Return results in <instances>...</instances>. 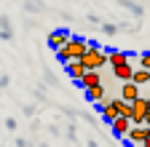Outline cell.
Here are the masks:
<instances>
[{
  "instance_id": "obj_1",
  "label": "cell",
  "mask_w": 150,
  "mask_h": 147,
  "mask_svg": "<svg viewBox=\"0 0 150 147\" xmlns=\"http://www.w3.org/2000/svg\"><path fill=\"white\" fill-rule=\"evenodd\" d=\"M86 51H88V43L83 38H72L62 51H56V56H59L64 64H70V62H81L86 56Z\"/></svg>"
},
{
  "instance_id": "obj_2",
  "label": "cell",
  "mask_w": 150,
  "mask_h": 147,
  "mask_svg": "<svg viewBox=\"0 0 150 147\" xmlns=\"http://www.w3.org/2000/svg\"><path fill=\"white\" fill-rule=\"evenodd\" d=\"M81 62L86 64V70H88V72H99V70L107 64V53H105L99 46L88 43V51H86V56H83Z\"/></svg>"
},
{
  "instance_id": "obj_3",
  "label": "cell",
  "mask_w": 150,
  "mask_h": 147,
  "mask_svg": "<svg viewBox=\"0 0 150 147\" xmlns=\"http://www.w3.org/2000/svg\"><path fill=\"white\" fill-rule=\"evenodd\" d=\"M131 110H134V115H131V123L134 126H145L147 120V99H137V102H131Z\"/></svg>"
},
{
  "instance_id": "obj_4",
  "label": "cell",
  "mask_w": 150,
  "mask_h": 147,
  "mask_svg": "<svg viewBox=\"0 0 150 147\" xmlns=\"http://www.w3.org/2000/svg\"><path fill=\"white\" fill-rule=\"evenodd\" d=\"M70 40H72V35H70L67 30H54V32L48 35V46H51L54 51H62Z\"/></svg>"
},
{
  "instance_id": "obj_5",
  "label": "cell",
  "mask_w": 150,
  "mask_h": 147,
  "mask_svg": "<svg viewBox=\"0 0 150 147\" xmlns=\"http://www.w3.org/2000/svg\"><path fill=\"white\" fill-rule=\"evenodd\" d=\"M121 99H123V102H129V104H131V102H137V99H142L139 86H137V83H131V80H129V83H123V86H121Z\"/></svg>"
},
{
  "instance_id": "obj_6",
  "label": "cell",
  "mask_w": 150,
  "mask_h": 147,
  "mask_svg": "<svg viewBox=\"0 0 150 147\" xmlns=\"http://www.w3.org/2000/svg\"><path fill=\"white\" fill-rule=\"evenodd\" d=\"M129 144H137V147H142L145 142H147V126H131V131H129Z\"/></svg>"
},
{
  "instance_id": "obj_7",
  "label": "cell",
  "mask_w": 150,
  "mask_h": 147,
  "mask_svg": "<svg viewBox=\"0 0 150 147\" xmlns=\"http://www.w3.org/2000/svg\"><path fill=\"white\" fill-rule=\"evenodd\" d=\"M110 126H112V131H115L118 136H129V131H131V126H134V123H131L129 118H121V115H118Z\"/></svg>"
},
{
  "instance_id": "obj_8",
  "label": "cell",
  "mask_w": 150,
  "mask_h": 147,
  "mask_svg": "<svg viewBox=\"0 0 150 147\" xmlns=\"http://www.w3.org/2000/svg\"><path fill=\"white\" fill-rule=\"evenodd\" d=\"M107 64L115 70L121 64H129V53L126 51H107Z\"/></svg>"
},
{
  "instance_id": "obj_9",
  "label": "cell",
  "mask_w": 150,
  "mask_h": 147,
  "mask_svg": "<svg viewBox=\"0 0 150 147\" xmlns=\"http://www.w3.org/2000/svg\"><path fill=\"white\" fill-rule=\"evenodd\" d=\"M86 72H88V70H86V64H83V62H70V64H67V75H70L72 80H78V83L83 80Z\"/></svg>"
},
{
  "instance_id": "obj_10",
  "label": "cell",
  "mask_w": 150,
  "mask_h": 147,
  "mask_svg": "<svg viewBox=\"0 0 150 147\" xmlns=\"http://www.w3.org/2000/svg\"><path fill=\"white\" fill-rule=\"evenodd\" d=\"M99 113H102V118L107 123H112V120L118 118V107H115V102H102L99 104Z\"/></svg>"
},
{
  "instance_id": "obj_11",
  "label": "cell",
  "mask_w": 150,
  "mask_h": 147,
  "mask_svg": "<svg viewBox=\"0 0 150 147\" xmlns=\"http://www.w3.org/2000/svg\"><path fill=\"white\" fill-rule=\"evenodd\" d=\"M112 75H115L118 80H123V83H129L131 78H134V67H131V64H121V67L112 70Z\"/></svg>"
},
{
  "instance_id": "obj_12",
  "label": "cell",
  "mask_w": 150,
  "mask_h": 147,
  "mask_svg": "<svg viewBox=\"0 0 150 147\" xmlns=\"http://www.w3.org/2000/svg\"><path fill=\"white\" fill-rule=\"evenodd\" d=\"M81 86L88 91V88H97V86H102V78H99V72H86L83 75V80H81Z\"/></svg>"
},
{
  "instance_id": "obj_13",
  "label": "cell",
  "mask_w": 150,
  "mask_h": 147,
  "mask_svg": "<svg viewBox=\"0 0 150 147\" xmlns=\"http://www.w3.org/2000/svg\"><path fill=\"white\" fill-rule=\"evenodd\" d=\"M86 99H88V102H99V104H102V102H105V86L88 88V91H86Z\"/></svg>"
},
{
  "instance_id": "obj_14",
  "label": "cell",
  "mask_w": 150,
  "mask_h": 147,
  "mask_svg": "<svg viewBox=\"0 0 150 147\" xmlns=\"http://www.w3.org/2000/svg\"><path fill=\"white\" fill-rule=\"evenodd\" d=\"M112 102H115V107H118V115H121V118H129V120H131V115H134L131 104H129V102H123V99H112Z\"/></svg>"
},
{
  "instance_id": "obj_15",
  "label": "cell",
  "mask_w": 150,
  "mask_h": 147,
  "mask_svg": "<svg viewBox=\"0 0 150 147\" xmlns=\"http://www.w3.org/2000/svg\"><path fill=\"white\" fill-rule=\"evenodd\" d=\"M131 83H137V86L150 83V72H147V70H134V78H131Z\"/></svg>"
},
{
  "instance_id": "obj_16",
  "label": "cell",
  "mask_w": 150,
  "mask_h": 147,
  "mask_svg": "<svg viewBox=\"0 0 150 147\" xmlns=\"http://www.w3.org/2000/svg\"><path fill=\"white\" fill-rule=\"evenodd\" d=\"M139 70H147L150 72V51H145L142 56H139Z\"/></svg>"
},
{
  "instance_id": "obj_17",
  "label": "cell",
  "mask_w": 150,
  "mask_h": 147,
  "mask_svg": "<svg viewBox=\"0 0 150 147\" xmlns=\"http://www.w3.org/2000/svg\"><path fill=\"white\" fill-rule=\"evenodd\" d=\"M145 99H147V115H150V96H145Z\"/></svg>"
},
{
  "instance_id": "obj_18",
  "label": "cell",
  "mask_w": 150,
  "mask_h": 147,
  "mask_svg": "<svg viewBox=\"0 0 150 147\" xmlns=\"http://www.w3.org/2000/svg\"><path fill=\"white\" fill-rule=\"evenodd\" d=\"M145 126H150V115H147V120H145Z\"/></svg>"
},
{
  "instance_id": "obj_19",
  "label": "cell",
  "mask_w": 150,
  "mask_h": 147,
  "mask_svg": "<svg viewBox=\"0 0 150 147\" xmlns=\"http://www.w3.org/2000/svg\"><path fill=\"white\" fill-rule=\"evenodd\" d=\"M142 147H150V139H147V142H145V144H142Z\"/></svg>"
},
{
  "instance_id": "obj_20",
  "label": "cell",
  "mask_w": 150,
  "mask_h": 147,
  "mask_svg": "<svg viewBox=\"0 0 150 147\" xmlns=\"http://www.w3.org/2000/svg\"><path fill=\"white\" fill-rule=\"evenodd\" d=\"M147 139H150V126H147Z\"/></svg>"
}]
</instances>
